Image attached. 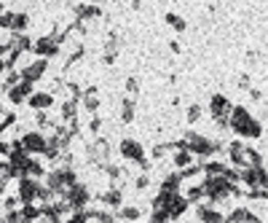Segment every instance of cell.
Segmentation results:
<instances>
[{
  "instance_id": "1",
  "label": "cell",
  "mask_w": 268,
  "mask_h": 223,
  "mask_svg": "<svg viewBox=\"0 0 268 223\" xmlns=\"http://www.w3.org/2000/svg\"><path fill=\"white\" fill-rule=\"evenodd\" d=\"M234 129L241 135H250V137H258L260 135V124L250 119V113L244 108H236L234 110Z\"/></svg>"
},
{
  "instance_id": "2",
  "label": "cell",
  "mask_w": 268,
  "mask_h": 223,
  "mask_svg": "<svg viewBox=\"0 0 268 223\" xmlns=\"http://www.w3.org/2000/svg\"><path fill=\"white\" fill-rule=\"evenodd\" d=\"M121 151H123L126 159H134V161H139V164L145 161V159H142V145L134 143V140H123V143H121Z\"/></svg>"
},
{
  "instance_id": "3",
  "label": "cell",
  "mask_w": 268,
  "mask_h": 223,
  "mask_svg": "<svg viewBox=\"0 0 268 223\" xmlns=\"http://www.w3.org/2000/svg\"><path fill=\"white\" fill-rule=\"evenodd\" d=\"M67 202H70V205H75V207L84 205V202H86V189H84V185H75V189L67 194Z\"/></svg>"
},
{
  "instance_id": "4",
  "label": "cell",
  "mask_w": 268,
  "mask_h": 223,
  "mask_svg": "<svg viewBox=\"0 0 268 223\" xmlns=\"http://www.w3.org/2000/svg\"><path fill=\"white\" fill-rule=\"evenodd\" d=\"M56 49H59V46H56L54 38H40V41H38V51H40V54H49V57H51V54H56Z\"/></svg>"
},
{
  "instance_id": "5",
  "label": "cell",
  "mask_w": 268,
  "mask_h": 223,
  "mask_svg": "<svg viewBox=\"0 0 268 223\" xmlns=\"http://www.w3.org/2000/svg\"><path fill=\"white\" fill-rule=\"evenodd\" d=\"M43 67H46V62L40 60V62H35L32 67H27V70H25V78H27V84H30V81H35V78H40Z\"/></svg>"
},
{
  "instance_id": "6",
  "label": "cell",
  "mask_w": 268,
  "mask_h": 223,
  "mask_svg": "<svg viewBox=\"0 0 268 223\" xmlns=\"http://www.w3.org/2000/svg\"><path fill=\"white\" fill-rule=\"evenodd\" d=\"M35 191H38V185H35L32 180H25V183H22V199H25V202H30V199L35 196Z\"/></svg>"
},
{
  "instance_id": "7",
  "label": "cell",
  "mask_w": 268,
  "mask_h": 223,
  "mask_svg": "<svg viewBox=\"0 0 268 223\" xmlns=\"http://www.w3.org/2000/svg\"><path fill=\"white\" fill-rule=\"evenodd\" d=\"M25 145L27 148H32V151H46V143L38 137V135H30V137H25Z\"/></svg>"
},
{
  "instance_id": "8",
  "label": "cell",
  "mask_w": 268,
  "mask_h": 223,
  "mask_svg": "<svg viewBox=\"0 0 268 223\" xmlns=\"http://www.w3.org/2000/svg\"><path fill=\"white\" fill-rule=\"evenodd\" d=\"M167 22H169V25H172L174 30H177V32H182V30H185V19H182V16H177V14H167Z\"/></svg>"
},
{
  "instance_id": "9",
  "label": "cell",
  "mask_w": 268,
  "mask_h": 223,
  "mask_svg": "<svg viewBox=\"0 0 268 223\" xmlns=\"http://www.w3.org/2000/svg\"><path fill=\"white\" fill-rule=\"evenodd\" d=\"M46 105H51V95H38V97H32V108H46Z\"/></svg>"
},
{
  "instance_id": "10",
  "label": "cell",
  "mask_w": 268,
  "mask_h": 223,
  "mask_svg": "<svg viewBox=\"0 0 268 223\" xmlns=\"http://www.w3.org/2000/svg\"><path fill=\"white\" fill-rule=\"evenodd\" d=\"M132 119H134V102L126 100L123 102V121H132Z\"/></svg>"
},
{
  "instance_id": "11",
  "label": "cell",
  "mask_w": 268,
  "mask_h": 223,
  "mask_svg": "<svg viewBox=\"0 0 268 223\" xmlns=\"http://www.w3.org/2000/svg\"><path fill=\"white\" fill-rule=\"evenodd\" d=\"M27 25V16L25 14H14V22H11V30H22Z\"/></svg>"
},
{
  "instance_id": "12",
  "label": "cell",
  "mask_w": 268,
  "mask_h": 223,
  "mask_svg": "<svg viewBox=\"0 0 268 223\" xmlns=\"http://www.w3.org/2000/svg\"><path fill=\"white\" fill-rule=\"evenodd\" d=\"M105 202L108 205H121V191H108L105 194Z\"/></svg>"
},
{
  "instance_id": "13",
  "label": "cell",
  "mask_w": 268,
  "mask_h": 223,
  "mask_svg": "<svg viewBox=\"0 0 268 223\" xmlns=\"http://www.w3.org/2000/svg\"><path fill=\"white\" fill-rule=\"evenodd\" d=\"M199 116H201V108H199V105H191V110H188V121H196Z\"/></svg>"
},
{
  "instance_id": "14",
  "label": "cell",
  "mask_w": 268,
  "mask_h": 223,
  "mask_svg": "<svg viewBox=\"0 0 268 223\" xmlns=\"http://www.w3.org/2000/svg\"><path fill=\"white\" fill-rule=\"evenodd\" d=\"M126 89L132 91V95H137V89H139V84H137V78H129L126 81Z\"/></svg>"
},
{
  "instance_id": "15",
  "label": "cell",
  "mask_w": 268,
  "mask_h": 223,
  "mask_svg": "<svg viewBox=\"0 0 268 223\" xmlns=\"http://www.w3.org/2000/svg\"><path fill=\"white\" fill-rule=\"evenodd\" d=\"M137 215H139V210H137V207H134V210H132V207H129V210H123V218H129V220H132V218L137 220Z\"/></svg>"
},
{
  "instance_id": "16",
  "label": "cell",
  "mask_w": 268,
  "mask_h": 223,
  "mask_svg": "<svg viewBox=\"0 0 268 223\" xmlns=\"http://www.w3.org/2000/svg\"><path fill=\"white\" fill-rule=\"evenodd\" d=\"M174 161H177V164H188V161H191V156L182 151V154H177V156H174Z\"/></svg>"
},
{
  "instance_id": "17",
  "label": "cell",
  "mask_w": 268,
  "mask_h": 223,
  "mask_svg": "<svg viewBox=\"0 0 268 223\" xmlns=\"http://www.w3.org/2000/svg\"><path fill=\"white\" fill-rule=\"evenodd\" d=\"M0 8H3V6H0Z\"/></svg>"
}]
</instances>
